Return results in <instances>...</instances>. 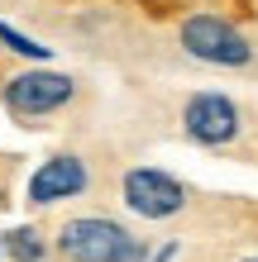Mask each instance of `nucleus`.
Wrapping results in <instances>:
<instances>
[{
    "label": "nucleus",
    "mask_w": 258,
    "mask_h": 262,
    "mask_svg": "<svg viewBox=\"0 0 258 262\" xmlns=\"http://www.w3.org/2000/svg\"><path fill=\"white\" fill-rule=\"evenodd\" d=\"M182 48L196 62H210V67H244L253 57V43L234 24H225L220 14H191L182 24Z\"/></svg>",
    "instance_id": "f03ea898"
},
{
    "label": "nucleus",
    "mask_w": 258,
    "mask_h": 262,
    "mask_svg": "<svg viewBox=\"0 0 258 262\" xmlns=\"http://www.w3.org/2000/svg\"><path fill=\"white\" fill-rule=\"evenodd\" d=\"M249 262H258V257H249Z\"/></svg>",
    "instance_id": "9d476101"
},
{
    "label": "nucleus",
    "mask_w": 258,
    "mask_h": 262,
    "mask_svg": "<svg viewBox=\"0 0 258 262\" xmlns=\"http://www.w3.org/2000/svg\"><path fill=\"white\" fill-rule=\"evenodd\" d=\"M172 253H177V248H172V243H168V248H163V253H158L153 262H172Z\"/></svg>",
    "instance_id": "1a4fd4ad"
},
{
    "label": "nucleus",
    "mask_w": 258,
    "mask_h": 262,
    "mask_svg": "<svg viewBox=\"0 0 258 262\" xmlns=\"http://www.w3.org/2000/svg\"><path fill=\"white\" fill-rule=\"evenodd\" d=\"M0 253L14 257V262H43L48 257V243L38 238V229H29V224H14L0 234Z\"/></svg>",
    "instance_id": "0eeeda50"
},
{
    "label": "nucleus",
    "mask_w": 258,
    "mask_h": 262,
    "mask_svg": "<svg viewBox=\"0 0 258 262\" xmlns=\"http://www.w3.org/2000/svg\"><path fill=\"white\" fill-rule=\"evenodd\" d=\"M182 124H187V134L196 138V143L220 148V143H230V138L239 134V110H234L230 96H220V91H201V96L187 100Z\"/></svg>",
    "instance_id": "39448f33"
},
{
    "label": "nucleus",
    "mask_w": 258,
    "mask_h": 262,
    "mask_svg": "<svg viewBox=\"0 0 258 262\" xmlns=\"http://www.w3.org/2000/svg\"><path fill=\"white\" fill-rule=\"evenodd\" d=\"M57 253L72 257V262H144V243L134 238L125 224H115V220L82 214V220L63 224Z\"/></svg>",
    "instance_id": "f257e3e1"
},
{
    "label": "nucleus",
    "mask_w": 258,
    "mask_h": 262,
    "mask_svg": "<svg viewBox=\"0 0 258 262\" xmlns=\"http://www.w3.org/2000/svg\"><path fill=\"white\" fill-rule=\"evenodd\" d=\"M125 205L144 220H168L187 205V186L163 167H134L125 177Z\"/></svg>",
    "instance_id": "20e7f679"
},
{
    "label": "nucleus",
    "mask_w": 258,
    "mask_h": 262,
    "mask_svg": "<svg viewBox=\"0 0 258 262\" xmlns=\"http://www.w3.org/2000/svg\"><path fill=\"white\" fill-rule=\"evenodd\" d=\"M0 43H5L10 53H19V57H34V62H43V57H48V48H43V43H34L29 34H19V29L5 24V19H0Z\"/></svg>",
    "instance_id": "6e6552de"
},
{
    "label": "nucleus",
    "mask_w": 258,
    "mask_h": 262,
    "mask_svg": "<svg viewBox=\"0 0 258 262\" xmlns=\"http://www.w3.org/2000/svg\"><path fill=\"white\" fill-rule=\"evenodd\" d=\"M72 76L63 72H19L5 81V105L19 119H38V115H53L72 100Z\"/></svg>",
    "instance_id": "7ed1b4c3"
},
{
    "label": "nucleus",
    "mask_w": 258,
    "mask_h": 262,
    "mask_svg": "<svg viewBox=\"0 0 258 262\" xmlns=\"http://www.w3.org/2000/svg\"><path fill=\"white\" fill-rule=\"evenodd\" d=\"M86 181H91V172H86V162L77 152H53V158L29 177V200H34V205H57V200L82 195Z\"/></svg>",
    "instance_id": "423d86ee"
}]
</instances>
